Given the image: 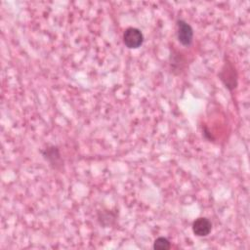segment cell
Listing matches in <instances>:
<instances>
[{
  "mask_svg": "<svg viewBox=\"0 0 250 250\" xmlns=\"http://www.w3.org/2000/svg\"><path fill=\"white\" fill-rule=\"evenodd\" d=\"M191 229L196 236H207L212 230V223L205 217H199L193 221Z\"/></svg>",
  "mask_w": 250,
  "mask_h": 250,
  "instance_id": "277c9868",
  "label": "cell"
},
{
  "mask_svg": "<svg viewBox=\"0 0 250 250\" xmlns=\"http://www.w3.org/2000/svg\"><path fill=\"white\" fill-rule=\"evenodd\" d=\"M177 39L183 46H189L193 40V29L184 20L177 21Z\"/></svg>",
  "mask_w": 250,
  "mask_h": 250,
  "instance_id": "3957f363",
  "label": "cell"
},
{
  "mask_svg": "<svg viewBox=\"0 0 250 250\" xmlns=\"http://www.w3.org/2000/svg\"><path fill=\"white\" fill-rule=\"evenodd\" d=\"M170 248H171V243L164 236L157 237L153 242V249L155 250H168Z\"/></svg>",
  "mask_w": 250,
  "mask_h": 250,
  "instance_id": "52a82bcc",
  "label": "cell"
},
{
  "mask_svg": "<svg viewBox=\"0 0 250 250\" xmlns=\"http://www.w3.org/2000/svg\"><path fill=\"white\" fill-rule=\"evenodd\" d=\"M42 154L44 158L50 163L51 166H53L55 169H58L60 166H62V157L60 150L57 146H51L46 147L43 151Z\"/></svg>",
  "mask_w": 250,
  "mask_h": 250,
  "instance_id": "5b68a950",
  "label": "cell"
},
{
  "mask_svg": "<svg viewBox=\"0 0 250 250\" xmlns=\"http://www.w3.org/2000/svg\"><path fill=\"white\" fill-rule=\"evenodd\" d=\"M116 219V215L113 214L110 211H105V212H101L98 216V221L100 224L104 227H108L114 223Z\"/></svg>",
  "mask_w": 250,
  "mask_h": 250,
  "instance_id": "8992f818",
  "label": "cell"
},
{
  "mask_svg": "<svg viewBox=\"0 0 250 250\" xmlns=\"http://www.w3.org/2000/svg\"><path fill=\"white\" fill-rule=\"evenodd\" d=\"M123 42L129 49H138L144 43V34L139 28L128 27L123 33Z\"/></svg>",
  "mask_w": 250,
  "mask_h": 250,
  "instance_id": "7a4b0ae2",
  "label": "cell"
},
{
  "mask_svg": "<svg viewBox=\"0 0 250 250\" xmlns=\"http://www.w3.org/2000/svg\"><path fill=\"white\" fill-rule=\"evenodd\" d=\"M219 77L227 89L232 91L237 86V72L230 62H226L219 73Z\"/></svg>",
  "mask_w": 250,
  "mask_h": 250,
  "instance_id": "6da1fadb",
  "label": "cell"
}]
</instances>
